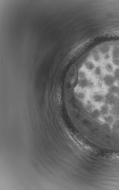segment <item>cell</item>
I'll list each match as a JSON object with an SVG mask.
<instances>
[{"label":"cell","instance_id":"8992f818","mask_svg":"<svg viewBox=\"0 0 119 190\" xmlns=\"http://www.w3.org/2000/svg\"><path fill=\"white\" fill-rule=\"evenodd\" d=\"M111 48V46L109 44L107 43L104 44L102 45L99 47V52L102 55H104L109 53Z\"/></svg>","mask_w":119,"mask_h":190},{"label":"cell","instance_id":"8fae6325","mask_svg":"<svg viewBox=\"0 0 119 190\" xmlns=\"http://www.w3.org/2000/svg\"><path fill=\"white\" fill-rule=\"evenodd\" d=\"M94 74L96 77H101L103 74V70L100 66H98L94 70Z\"/></svg>","mask_w":119,"mask_h":190},{"label":"cell","instance_id":"9c48e42d","mask_svg":"<svg viewBox=\"0 0 119 190\" xmlns=\"http://www.w3.org/2000/svg\"><path fill=\"white\" fill-rule=\"evenodd\" d=\"M100 53L97 51H94L93 52L92 57L93 59L96 62L99 63L101 61L102 57Z\"/></svg>","mask_w":119,"mask_h":190},{"label":"cell","instance_id":"52a82bcc","mask_svg":"<svg viewBox=\"0 0 119 190\" xmlns=\"http://www.w3.org/2000/svg\"><path fill=\"white\" fill-rule=\"evenodd\" d=\"M111 59L119 58V43L115 44L111 54Z\"/></svg>","mask_w":119,"mask_h":190},{"label":"cell","instance_id":"4fadbf2b","mask_svg":"<svg viewBox=\"0 0 119 190\" xmlns=\"http://www.w3.org/2000/svg\"><path fill=\"white\" fill-rule=\"evenodd\" d=\"M112 125L113 129L115 130H119V119L115 120Z\"/></svg>","mask_w":119,"mask_h":190},{"label":"cell","instance_id":"ac0fdd59","mask_svg":"<svg viewBox=\"0 0 119 190\" xmlns=\"http://www.w3.org/2000/svg\"><path fill=\"white\" fill-rule=\"evenodd\" d=\"M117 96H118V97L119 98V90L118 92V94H117Z\"/></svg>","mask_w":119,"mask_h":190},{"label":"cell","instance_id":"5bb4252c","mask_svg":"<svg viewBox=\"0 0 119 190\" xmlns=\"http://www.w3.org/2000/svg\"><path fill=\"white\" fill-rule=\"evenodd\" d=\"M108 157L112 159L119 160V153L113 154L108 156Z\"/></svg>","mask_w":119,"mask_h":190},{"label":"cell","instance_id":"2e32d148","mask_svg":"<svg viewBox=\"0 0 119 190\" xmlns=\"http://www.w3.org/2000/svg\"><path fill=\"white\" fill-rule=\"evenodd\" d=\"M86 94L84 92H81L79 93L78 94V96L79 98H81V99H84L85 98H86Z\"/></svg>","mask_w":119,"mask_h":190},{"label":"cell","instance_id":"5b68a950","mask_svg":"<svg viewBox=\"0 0 119 190\" xmlns=\"http://www.w3.org/2000/svg\"><path fill=\"white\" fill-rule=\"evenodd\" d=\"M114 66L112 62L107 61L104 65V70L107 74H113L115 69Z\"/></svg>","mask_w":119,"mask_h":190},{"label":"cell","instance_id":"9a60e30c","mask_svg":"<svg viewBox=\"0 0 119 190\" xmlns=\"http://www.w3.org/2000/svg\"><path fill=\"white\" fill-rule=\"evenodd\" d=\"M111 61L114 66L119 68V58L111 59Z\"/></svg>","mask_w":119,"mask_h":190},{"label":"cell","instance_id":"e0dca14e","mask_svg":"<svg viewBox=\"0 0 119 190\" xmlns=\"http://www.w3.org/2000/svg\"><path fill=\"white\" fill-rule=\"evenodd\" d=\"M103 58L105 61H108L111 59V55H110L109 53L103 55Z\"/></svg>","mask_w":119,"mask_h":190},{"label":"cell","instance_id":"277c9868","mask_svg":"<svg viewBox=\"0 0 119 190\" xmlns=\"http://www.w3.org/2000/svg\"><path fill=\"white\" fill-rule=\"evenodd\" d=\"M111 107L105 103L102 104L100 110V114L103 117L110 114Z\"/></svg>","mask_w":119,"mask_h":190},{"label":"cell","instance_id":"30bf717a","mask_svg":"<svg viewBox=\"0 0 119 190\" xmlns=\"http://www.w3.org/2000/svg\"><path fill=\"white\" fill-rule=\"evenodd\" d=\"M85 66L87 69L89 71H92L96 68L95 65L94 63L90 61H88L85 62Z\"/></svg>","mask_w":119,"mask_h":190},{"label":"cell","instance_id":"7a4b0ae2","mask_svg":"<svg viewBox=\"0 0 119 190\" xmlns=\"http://www.w3.org/2000/svg\"><path fill=\"white\" fill-rule=\"evenodd\" d=\"M102 81L104 86L107 88L116 84V80L115 79L113 74H106L104 75L102 79Z\"/></svg>","mask_w":119,"mask_h":190},{"label":"cell","instance_id":"ba28073f","mask_svg":"<svg viewBox=\"0 0 119 190\" xmlns=\"http://www.w3.org/2000/svg\"><path fill=\"white\" fill-rule=\"evenodd\" d=\"M119 90V87L116 84H115L107 88V92L117 96Z\"/></svg>","mask_w":119,"mask_h":190},{"label":"cell","instance_id":"3957f363","mask_svg":"<svg viewBox=\"0 0 119 190\" xmlns=\"http://www.w3.org/2000/svg\"><path fill=\"white\" fill-rule=\"evenodd\" d=\"M119 98L116 95L112 94L106 92L105 94V103L108 105L110 107L115 105L118 101Z\"/></svg>","mask_w":119,"mask_h":190},{"label":"cell","instance_id":"6da1fadb","mask_svg":"<svg viewBox=\"0 0 119 190\" xmlns=\"http://www.w3.org/2000/svg\"><path fill=\"white\" fill-rule=\"evenodd\" d=\"M105 93L101 90L94 91L91 95V100L94 103L101 105L105 103Z\"/></svg>","mask_w":119,"mask_h":190},{"label":"cell","instance_id":"7c38bea8","mask_svg":"<svg viewBox=\"0 0 119 190\" xmlns=\"http://www.w3.org/2000/svg\"><path fill=\"white\" fill-rule=\"evenodd\" d=\"M113 76L116 80V82L119 81V68L116 67L115 69L113 74Z\"/></svg>","mask_w":119,"mask_h":190}]
</instances>
